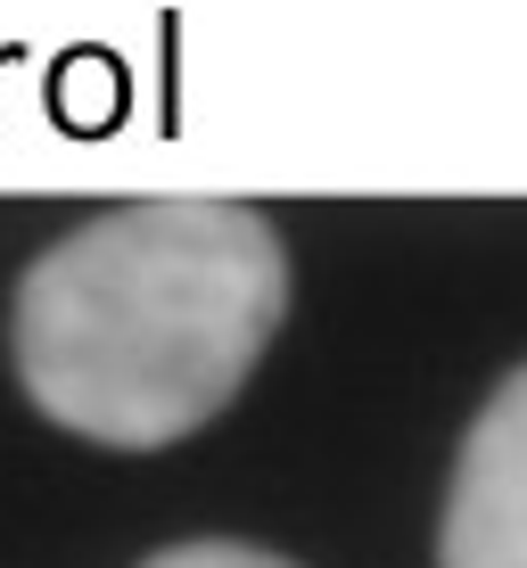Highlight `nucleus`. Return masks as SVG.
Masks as SVG:
<instances>
[{
  "instance_id": "nucleus-2",
  "label": "nucleus",
  "mask_w": 527,
  "mask_h": 568,
  "mask_svg": "<svg viewBox=\"0 0 527 568\" xmlns=\"http://www.w3.org/2000/svg\"><path fill=\"white\" fill-rule=\"evenodd\" d=\"M437 568H527V363L486 396L462 437Z\"/></svg>"
},
{
  "instance_id": "nucleus-1",
  "label": "nucleus",
  "mask_w": 527,
  "mask_h": 568,
  "mask_svg": "<svg viewBox=\"0 0 527 568\" xmlns=\"http://www.w3.org/2000/svg\"><path fill=\"white\" fill-rule=\"evenodd\" d=\"M281 313L288 256L256 206H108L17 281V379L58 428L149 454L240 396Z\"/></svg>"
},
{
  "instance_id": "nucleus-3",
  "label": "nucleus",
  "mask_w": 527,
  "mask_h": 568,
  "mask_svg": "<svg viewBox=\"0 0 527 568\" xmlns=\"http://www.w3.org/2000/svg\"><path fill=\"white\" fill-rule=\"evenodd\" d=\"M141 568H288V560L256 552V544H223V536H206V544H173V552L141 560Z\"/></svg>"
}]
</instances>
